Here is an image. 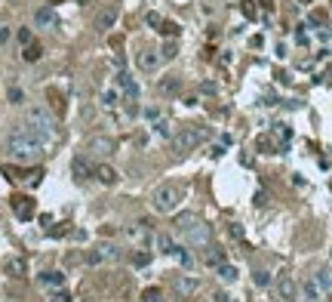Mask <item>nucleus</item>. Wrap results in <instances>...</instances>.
Returning a JSON list of instances; mask_svg holds the SVG:
<instances>
[{"instance_id":"nucleus-1","label":"nucleus","mask_w":332,"mask_h":302,"mask_svg":"<svg viewBox=\"0 0 332 302\" xmlns=\"http://www.w3.org/2000/svg\"><path fill=\"white\" fill-rule=\"evenodd\" d=\"M43 148H46V142H43L28 123H25V127H15V130L9 133V139H6V151H9V157L18 161V164L37 161V157L43 154Z\"/></svg>"},{"instance_id":"nucleus-2","label":"nucleus","mask_w":332,"mask_h":302,"mask_svg":"<svg viewBox=\"0 0 332 302\" xmlns=\"http://www.w3.org/2000/svg\"><path fill=\"white\" fill-rule=\"evenodd\" d=\"M175 228H179V235H185L188 244H194V247H203V244L209 241V225H206L203 219H197V216H179Z\"/></svg>"},{"instance_id":"nucleus-3","label":"nucleus","mask_w":332,"mask_h":302,"mask_svg":"<svg viewBox=\"0 0 332 302\" xmlns=\"http://www.w3.org/2000/svg\"><path fill=\"white\" fill-rule=\"evenodd\" d=\"M182 198H185V188H182V185H160V188H154V194H151L157 213H172V210L182 204Z\"/></svg>"},{"instance_id":"nucleus-4","label":"nucleus","mask_w":332,"mask_h":302,"mask_svg":"<svg viewBox=\"0 0 332 302\" xmlns=\"http://www.w3.org/2000/svg\"><path fill=\"white\" fill-rule=\"evenodd\" d=\"M28 127L49 145L52 142V136H55V117L46 111V108H31L28 111Z\"/></svg>"},{"instance_id":"nucleus-5","label":"nucleus","mask_w":332,"mask_h":302,"mask_svg":"<svg viewBox=\"0 0 332 302\" xmlns=\"http://www.w3.org/2000/svg\"><path fill=\"white\" fill-rule=\"evenodd\" d=\"M200 142H203V133H200V130H179V133H172V148H175L179 154L194 151Z\"/></svg>"},{"instance_id":"nucleus-6","label":"nucleus","mask_w":332,"mask_h":302,"mask_svg":"<svg viewBox=\"0 0 332 302\" xmlns=\"http://www.w3.org/2000/svg\"><path fill=\"white\" fill-rule=\"evenodd\" d=\"M111 151H114V139H108V136H95V139L86 142V154L89 157H108Z\"/></svg>"},{"instance_id":"nucleus-7","label":"nucleus","mask_w":332,"mask_h":302,"mask_svg":"<svg viewBox=\"0 0 332 302\" xmlns=\"http://www.w3.org/2000/svg\"><path fill=\"white\" fill-rule=\"evenodd\" d=\"M12 213H15L22 222H31V219H34V213H37V207H34V201H31V198L15 194V198H12Z\"/></svg>"},{"instance_id":"nucleus-8","label":"nucleus","mask_w":332,"mask_h":302,"mask_svg":"<svg viewBox=\"0 0 332 302\" xmlns=\"http://www.w3.org/2000/svg\"><path fill=\"white\" fill-rule=\"evenodd\" d=\"M117 86L123 90V96H126L129 102H135V99H139V83L129 77V71H117Z\"/></svg>"},{"instance_id":"nucleus-9","label":"nucleus","mask_w":332,"mask_h":302,"mask_svg":"<svg viewBox=\"0 0 332 302\" xmlns=\"http://www.w3.org/2000/svg\"><path fill=\"white\" fill-rule=\"evenodd\" d=\"M277 296L283 302H296L299 299V284H296L292 278H280V281H277Z\"/></svg>"},{"instance_id":"nucleus-10","label":"nucleus","mask_w":332,"mask_h":302,"mask_svg":"<svg viewBox=\"0 0 332 302\" xmlns=\"http://www.w3.org/2000/svg\"><path fill=\"white\" fill-rule=\"evenodd\" d=\"M34 25H37V28H55V25H58L55 9H52V6H40V9L34 12Z\"/></svg>"},{"instance_id":"nucleus-11","label":"nucleus","mask_w":332,"mask_h":302,"mask_svg":"<svg viewBox=\"0 0 332 302\" xmlns=\"http://www.w3.org/2000/svg\"><path fill=\"white\" fill-rule=\"evenodd\" d=\"M160 62H163V59H160V52H154V49H145V52L139 56V68H142V71H148V74H151V71H157V68H160Z\"/></svg>"},{"instance_id":"nucleus-12","label":"nucleus","mask_w":332,"mask_h":302,"mask_svg":"<svg viewBox=\"0 0 332 302\" xmlns=\"http://www.w3.org/2000/svg\"><path fill=\"white\" fill-rule=\"evenodd\" d=\"M117 15H120V9H117V6H108V9H102V15H99L95 28H99V31H111V28H114V22H117Z\"/></svg>"},{"instance_id":"nucleus-13","label":"nucleus","mask_w":332,"mask_h":302,"mask_svg":"<svg viewBox=\"0 0 332 302\" xmlns=\"http://www.w3.org/2000/svg\"><path fill=\"white\" fill-rule=\"evenodd\" d=\"M105 259H117V250H114L111 244H102V247H95V250L89 253V262H92V265H99V262H105Z\"/></svg>"},{"instance_id":"nucleus-14","label":"nucleus","mask_w":332,"mask_h":302,"mask_svg":"<svg viewBox=\"0 0 332 302\" xmlns=\"http://www.w3.org/2000/svg\"><path fill=\"white\" fill-rule=\"evenodd\" d=\"M197 290V278H188V275H182L179 281H175V293L179 296H191Z\"/></svg>"},{"instance_id":"nucleus-15","label":"nucleus","mask_w":332,"mask_h":302,"mask_svg":"<svg viewBox=\"0 0 332 302\" xmlns=\"http://www.w3.org/2000/svg\"><path fill=\"white\" fill-rule=\"evenodd\" d=\"M95 176H99V182H102V185H114V182H117V170H114V167H108V164H102V167L95 170Z\"/></svg>"},{"instance_id":"nucleus-16","label":"nucleus","mask_w":332,"mask_h":302,"mask_svg":"<svg viewBox=\"0 0 332 302\" xmlns=\"http://www.w3.org/2000/svg\"><path fill=\"white\" fill-rule=\"evenodd\" d=\"M216 272H219V278H222L225 284H234V281H237V269H234L231 262H222V265H216Z\"/></svg>"},{"instance_id":"nucleus-17","label":"nucleus","mask_w":332,"mask_h":302,"mask_svg":"<svg viewBox=\"0 0 332 302\" xmlns=\"http://www.w3.org/2000/svg\"><path fill=\"white\" fill-rule=\"evenodd\" d=\"M179 86H182V80H179V77H166V80H160V83H157V90H160L163 96H172V93H179Z\"/></svg>"},{"instance_id":"nucleus-18","label":"nucleus","mask_w":332,"mask_h":302,"mask_svg":"<svg viewBox=\"0 0 332 302\" xmlns=\"http://www.w3.org/2000/svg\"><path fill=\"white\" fill-rule=\"evenodd\" d=\"M40 284H46V287H62V284H65V275H62V272H43V275H40Z\"/></svg>"},{"instance_id":"nucleus-19","label":"nucleus","mask_w":332,"mask_h":302,"mask_svg":"<svg viewBox=\"0 0 332 302\" xmlns=\"http://www.w3.org/2000/svg\"><path fill=\"white\" fill-rule=\"evenodd\" d=\"M71 170H74V179H86V176H89V164H86V157H74Z\"/></svg>"},{"instance_id":"nucleus-20","label":"nucleus","mask_w":332,"mask_h":302,"mask_svg":"<svg viewBox=\"0 0 332 302\" xmlns=\"http://www.w3.org/2000/svg\"><path fill=\"white\" fill-rule=\"evenodd\" d=\"M40 56H43V49H40V43H34V40H31V43L25 46V52H22V59H25V62H37Z\"/></svg>"},{"instance_id":"nucleus-21","label":"nucleus","mask_w":332,"mask_h":302,"mask_svg":"<svg viewBox=\"0 0 332 302\" xmlns=\"http://www.w3.org/2000/svg\"><path fill=\"white\" fill-rule=\"evenodd\" d=\"M157 250H160L163 256H172V253H175V244H172V238H169V235H160V238H157Z\"/></svg>"},{"instance_id":"nucleus-22","label":"nucleus","mask_w":332,"mask_h":302,"mask_svg":"<svg viewBox=\"0 0 332 302\" xmlns=\"http://www.w3.org/2000/svg\"><path fill=\"white\" fill-rule=\"evenodd\" d=\"M320 290H323V287L317 284V278L305 284V296H308V299H311V302H320Z\"/></svg>"},{"instance_id":"nucleus-23","label":"nucleus","mask_w":332,"mask_h":302,"mask_svg":"<svg viewBox=\"0 0 332 302\" xmlns=\"http://www.w3.org/2000/svg\"><path fill=\"white\" fill-rule=\"evenodd\" d=\"M6 272H9L12 278H22V275H25V259H9V262H6Z\"/></svg>"},{"instance_id":"nucleus-24","label":"nucleus","mask_w":332,"mask_h":302,"mask_svg":"<svg viewBox=\"0 0 332 302\" xmlns=\"http://www.w3.org/2000/svg\"><path fill=\"white\" fill-rule=\"evenodd\" d=\"M274 139L283 145V142H289V139H292V130H289V127H283V123H277V127H274Z\"/></svg>"},{"instance_id":"nucleus-25","label":"nucleus","mask_w":332,"mask_h":302,"mask_svg":"<svg viewBox=\"0 0 332 302\" xmlns=\"http://www.w3.org/2000/svg\"><path fill=\"white\" fill-rule=\"evenodd\" d=\"M172 256H175V259H179V262H182L185 269H191V265H194V256H191V253H188L185 247H175V253H172Z\"/></svg>"},{"instance_id":"nucleus-26","label":"nucleus","mask_w":332,"mask_h":302,"mask_svg":"<svg viewBox=\"0 0 332 302\" xmlns=\"http://www.w3.org/2000/svg\"><path fill=\"white\" fill-rule=\"evenodd\" d=\"M142 302H163V290H160V287H148V290L142 293Z\"/></svg>"},{"instance_id":"nucleus-27","label":"nucleus","mask_w":332,"mask_h":302,"mask_svg":"<svg viewBox=\"0 0 332 302\" xmlns=\"http://www.w3.org/2000/svg\"><path fill=\"white\" fill-rule=\"evenodd\" d=\"M117 99H120V96H117V90H105V93H102V108H114V105H117Z\"/></svg>"},{"instance_id":"nucleus-28","label":"nucleus","mask_w":332,"mask_h":302,"mask_svg":"<svg viewBox=\"0 0 332 302\" xmlns=\"http://www.w3.org/2000/svg\"><path fill=\"white\" fill-rule=\"evenodd\" d=\"M154 133L163 136V139H172V127H169L166 120H154Z\"/></svg>"},{"instance_id":"nucleus-29","label":"nucleus","mask_w":332,"mask_h":302,"mask_svg":"<svg viewBox=\"0 0 332 302\" xmlns=\"http://www.w3.org/2000/svg\"><path fill=\"white\" fill-rule=\"evenodd\" d=\"M206 262H209L212 269H216V265H222V262H225V250H219V247H212V250H209V256H206Z\"/></svg>"},{"instance_id":"nucleus-30","label":"nucleus","mask_w":332,"mask_h":302,"mask_svg":"<svg viewBox=\"0 0 332 302\" xmlns=\"http://www.w3.org/2000/svg\"><path fill=\"white\" fill-rule=\"evenodd\" d=\"M157 31H160L163 37H175V34H179V25H175V22H160Z\"/></svg>"},{"instance_id":"nucleus-31","label":"nucleus","mask_w":332,"mask_h":302,"mask_svg":"<svg viewBox=\"0 0 332 302\" xmlns=\"http://www.w3.org/2000/svg\"><path fill=\"white\" fill-rule=\"evenodd\" d=\"M175 56H179V46H175V43H166V46L160 49V59H163V62H169V59H175Z\"/></svg>"},{"instance_id":"nucleus-32","label":"nucleus","mask_w":332,"mask_h":302,"mask_svg":"<svg viewBox=\"0 0 332 302\" xmlns=\"http://www.w3.org/2000/svg\"><path fill=\"white\" fill-rule=\"evenodd\" d=\"M148 262H151V253H135V256H132V265H135V269H145Z\"/></svg>"},{"instance_id":"nucleus-33","label":"nucleus","mask_w":332,"mask_h":302,"mask_svg":"<svg viewBox=\"0 0 332 302\" xmlns=\"http://www.w3.org/2000/svg\"><path fill=\"white\" fill-rule=\"evenodd\" d=\"M252 281H256V287H268V284H271V275H268V272H256Z\"/></svg>"},{"instance_id":"nucleus-34","label":"nucleus","mask_w":332,"mask_h":302,"mask_svg":"<svg viewBox=\"0 0 332 302\" xmlns=\"http://www.w3.org/2000/svg\"><path fill=\"white\" fill-rule=\"evenodd\" d=\"M243 15H246V19H256V6H252V0H243Z\"/></svg>"},{"instance_id":"nucleus-35","label":"nucleus","mask_w":332,"mask_h":302,"mask_svg":"<svg viewBox=\"0 0 332 302\" xmlns=\"http://www.w3.org/2000/svg\"><path fill=\"white\" fill-rule=\"evenodd\" d=\"M18 43H25V46L31 43V31L28 28H18Z\"/></svg>"},{"instance_id":"nucleus-36","label":"nucleus","mask_w":332,"mask_h":302,"mask_svg":"<svg viewBox=\"0 0 332 302\" xmlns=\"http://www.w3.org/2000/svg\"><path fill=\"white\" fill-rule=\"evenodd\" d=\"M160 22H163V19H160L157 12H148V25H151V28H160Z\"/></svg>"},{"instance_id":"nucleus-37","label":"nucleus","mask_w":332,"mask_h":302,"mask_svg":"<svg viewBox=\"0 0 332 302\" xmlns=\"http://www.w3.org/2000/svg\"><path fill=\"white\" fill-rule=\"evenodd\" d=\"M9 99H12V105H18V102H22V90L12 86V90H9Z\"/></svg>"},{"instance_id":"nucleus-38","label":"nucleus","mask_w":332,"mask_h":302,"mask_svg":"<svg viewBox=\"0 0 332 302\" xmlns=\"http://www.w3.org/2000/svg\"><path fill=\"white\" fill-rule=\"evenodd\" d=\"M49 302H71V296H68L65 290H58V293H52V299Z\"/></svg>"},{"instance_id":"nucleus-39","label":"nucleus","mask_w":332,"mask_h":302,"mask_svg":"<svg viewBox=\"0 0 332 302\" xmlns=\"http://www.w3.org/2000/svg\"><path fill=\"white\" fill-rule=\"evenodd\" d=\"M65 232H68V228H62V225H58V228H49V238H62Z\"/></svg>"},{"instance_id":"nucleus-40","label":"nucleus","mask_w":332,"mask_h":302,"mask_svg":"<svg viewBox=\"0 0 332 302\" xmlns=\"http://www.w3.org/2000/svg\"><path fill=\"white\" fill-rule=\"evenodd\" d=\"M311 22H314V25H320V22H326V15H323V12H314V15H311Z\"/></svg>"},{"instance_id":"nucleus-41","label":"nucleus","mask_w":332,"mask_h":302,"mask_svg":"<svg viewBox=\"0 0 332 302\" xmlns=\"http://www.w3.org/2000/svg\"><path fill=\"white\" fill-rule=\"evenodd\" d=\"M200 90H203V93H212V96H216V83H200Z\"/></svg>"},{"instance_id":"nucleus-42","label":"nucleus","mask_w":332,"mask_h":302,"mask_svg":"<svg viewBox=\"0 0 332 302\" xmlns=\"http://www.w3.org/2000/svg\"><path fill=\"white\" fill-rule=\"evenodd\" d=\"M231 238H243V228L240 225H231Z\"/></svg>"},{"instance_id":"nucleus-43","label":"nucleus","mask_w":332,"mask_h":302,"mask_svg":"<svg viewBox=\"0 0 332 302\" xmlns=\"http://www.w3.org/2000/svg\"><path fill=\"white\" fill-rule=\"evenodd\" d=\"M262 6H265V12H274V0H259Z\"/></svg>"},{"instance_id":"nucleus-44","label":"nucleus","mask_w":332,"mask_h":302,"mask_svg":"<svg viewBox=\"0 0 332 302\" xmlns=\"http://www.w3.org/2000/svg\"><path fill=\"white\" fill-rule=\"evenodd\" d=\"M6 40H9V31H6V28H0V43H6Z\"/></svg>"},{"instance_id":"nucleus-45","label":"nucleus","mask_w":332,"mask_h":302,"mask_svg":"<svg viewBox=\"0 0 332 302\" xmlns=\"http://www.w3.org/2000/svg\"><path fill=\"white\" fill-rule=\"evenodd\" d=\"M216 302H228V296L225 293H216Z\"/></svg>"},{"instance_id":"nucleus-46","label":"nucleus","mask_w":332,"mask_h":302,"mask_svg":"<svg viewBox=\"0 0 332 302\" xmlns=\"http://www.w3.org/2000/svg\"><path fill=\"white\" fill-rule=\"evenodd\" d=\"M302 3H311V0H302Z\"/></svg>"}]
</instances>
